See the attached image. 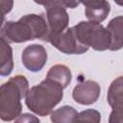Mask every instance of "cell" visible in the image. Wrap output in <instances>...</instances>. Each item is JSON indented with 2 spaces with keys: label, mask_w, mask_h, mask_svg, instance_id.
<instances>
[{
  "label": "cell",
  "mask_w": 123,
  "mask_h": 123,
  "mask_svg": "<svg viewBox=\"0 0 123 123\" xmlns=\"http://www.w3.org/2000/svg\"><path fill=\"white\" fill-rule=\"evenodd\" d=\"M107 101L111 108L123 107V76L117 77L110 85Z\"/></svg>",
  "instance_id": "12"
},
{
  "label": "cell",
  "mask_w": 123,
  "mask_h": 123,
  "mask_svg": "<svg viewBox=\"0 0 123 123\" xmlns=\"http://www.w3.org/2000/svg\"><path fill=\"white\" fill-rule=\"evenodd\" d=\"M13 69L12 50L9 42L0 37V75L9 76Z\"/></svg>",
  "instance_id": "11"
},
{
  "label": "cell",
  "mask_w": 123,
  "mask_h": 123,
  "mask_svg": "<svg viewBox=\"0 0 123 123\" xmlns=\"http://www.w3.org/2000/svg\"><path fill=\"white\" fill-rule=\"evenodd\" d=\"M101 114L98 111L87 109L78 113L74 123H100Z\"/></svg>",
  "instance_id": "15"
},
{
  "label": "cell",
  "mask_w": 123,
  "mask_h": 123,
  "mask_svg": "<svg viewBox=\"0 0 123 123\" xmlns=\"http://www.w3.org/2000/svg\"><path fill=\"white\" fill-rule=\"evenodd\" d=\"M86 7L85 13L86 18L95 23H101L104 21L111 11V5L108 1H83L81 2Z\"/></svg>",
  "instance_id": "9"
},
{
  "label": "cell",
  "mask_w": 123,
  "mask_h": 123,
  "mask_svg": "<svg viewBox=\"0 0 123 123\" xmlns=\"http://www.w3.org/2000/svg\"><path fill=\"white\" fill-rule=\"evenodd\" d=\"M77 111L71 106H62L51 112L52 123H74L77 117Z\"/></svg>",
  "instance_id": "14"
},
{
  "label": "cell",
  "mask_w": 123,
  "mask_h": 123,
  "mask_svg": "<svg viewBox=\"0 0 123 123\" xmlns=\"http://www.w3.org/2000/svg\"><path fill=\"white\" fill-rule=\"evenodd\" d=\"M48 42H50L55 48H57L61 52L68 55H79L86 53L88 50V47L79 42L72 27L67 28L62 34L49 38Z\"/></svg>",
  "instance_id": "6"
},
{
  "label": "cell",
  "mask_w": 123,
  "mask_h": 123,
  "mask_svg": "<svg viewBox=\"0 0 123 123\" xmlns=\"http://www.w3.org/2000/svg\"><path fill=\"white\" fill-rule=\"evenodd\" d=\"M29 91V82L23 75L10 78L0 87V117L3 121L17 118L22 111L21 99Z\"/></svg>",
  "instance_id": "3"
},
{
  "label": "cell",
  "mask_w": 123,
  "mask_h": 123,
  "mask_svg": "<svg viewBox=\"0 0 123 123\" xmlns=\"http://www.w3.org/2000/svg\"><path fill=\"white\" fill-rule=\"evenodd\" d=\"M115 3H116V4H118V5H120V6H123V2H120V1H115Z\"/></svg>",
  "instance_id": "19"
},
{
  "label": "cell",
  "mask_w": 123,
  "mask_h": 123,
  "mask_svg": "<svg viewBox=\"0 0 123 123\" xmlns=\"http://www.w3.org/2000/svg\"><path fill=\"white\" fill-rule=\"evenodd\" d=\"M48 23L41 14H26L17 21H6L1 27V37L8 42L21 43L34 39L47 41Z\"/></svg>",
  "instance_id": "1"
},
{
  "label": "cell",
  "mask_w": 123,
  "mask_h": 123,
  "mask_svg": "<svg viewBox=\"0 0 123 123\" xmlns=\"http://www.w3.org/2000/svg\"><path fill=\"white\" fill-rule=\"evenodd\" d=\"M107 30L111 35V51L123 48V15H118L110 20Z\"/></svg>",
  "instance_id": "10"
},
{
  "label": "cell",
  "mask_w": 123,
  "mask_h": 123,
  "mask_svg": "<svg viewBox=\"0 0 123 123\" xmlns=\"http://www.w3.org/2000/svg\"><path fill=\"white\" fill-rule=\"evenodd\" d=\"M22 64L32 72L40 71L47 62V52L40 44L28 45L21 55Z\"/></svg>",
  "instance_id": "7"
},
{
  "label": "cell",
  "mask_w": 123,
  "mask_h": 123,
  "mask_svg": "<svg viewBox=\"0 0 123 123\" xmlns=\"http://www.w3.org/2000/svg\"><path fill=\"white\" fill-rule=\"evenodd\" d=\"M39 5H43L46 8V17L49 28V38L56 37L64 32L69 23V15L66 12V8L74 9L81 2L77 1H50V2H37Z\"/></svg>",
  "instance_id": "5"
},
{
  "label": "cell",
  "mask_w": 123,
  "mask_h": 123,
  "mask_svg": "<svg viewBox=\"0 0 123 123\" xmlns=\"http://www.w3.org/2000/svg\"><path fill=\"white\" fill-rule=\"evenodd\" d=\"M101 88L98 83L92 80H86L75 86L72 91V97L76 103L87 106L98 100Z\"/></svg>",
  "instance_id": "8"
},
{
  "label": "cell",
  "mask_w": 123,
  "mask_h": 123,
  "mask_svg": "<svg viewBox=\"0 0 123 123\" xmlns=\"http://www.w3.org/2000/svg\"><path fill=\"white\" fill-rule=\"evenodd\" d=\"M62 97L63 87L55 81L45 78L29 89L25 97V104L34 113L46 116L53 111Z\"/></svg>",
  "instance_id": "2"
},
{
  "label": "cell",
  "mask_w": 123,
  "mask_h": 123,
  "mask_svg": "<svg viewBox=\"0 0 123 123\" xmlns=\"http://www.w3.org/2000/svg\"><path fill=\"white\" fill-rule=\"evenodd\" d=\"M109 123H123V107L112 108L109 116Z\"/></svg>",
  "instance_id": "16"
},
{
  "label": "cell",
  "mask_w": 123,
  "mask_h": 123,
  "mask_svg": "<svg viewBox=\"0 0 123 123\" xmlns=\"http://www.w3.org/2000/svg\"><path fill=\"white\" fill-rule=\"evenodd\" d=\"M71 71L64 64H55L53 65L49 71L47 72L46 78L55 81L60 84L63 88L67 87L69 83L71 82Z\"/></svg>",
  "instance_id": "13"
},
{
  "label": "cell",
  "mask_w": 123,
  "mask_h": 123,
  "mask_svg": "<svg viewBox=\"0 0 123 123\" xmlns=\"http://www.w3.org/2000/svg\"><path fill=\"white\" fill-rule=\"evenodd\" d=\"M12 5H13L12 1H0V6H1L2 10H3V12H2V16L3 17L5 16V14L7 12H9L12 10Z\"/></svg>",
  "instance_id": "18"
},
{
  "label": "cell",
  "mask_w": 123,
  "mask_h": 123,
  "mask_svg": "<svg viewBox=\"0 0 123 123\" xmlns=\"http://www.w3.org/2000/svg\"><path fill=\"white\" fill-rule=\"evenodd\" d=\"M72 28L77 39L83 45L96 51L110 50L111 35L107 28L100 23L81 21Z\"/></svg>",
  "instance_id": "4"
},
{
  "label": "cell",
  "mask_w": 123,
  "mask_h": 123,
  "mask_svg": "<svg viewBox=\"0 0 123 123\" xmlns=\"http://www.w3.org/2000/svg\"><path fill=\"white\" fill-rule=\"evenodd\" d=\"M13 123H40V121L36 115L26 112L20 114L17 118H15Z\"/></svg>",
  "instance_id": "17"
}]
</instances>
